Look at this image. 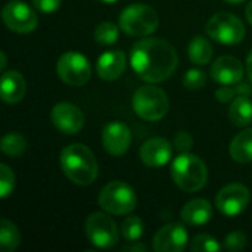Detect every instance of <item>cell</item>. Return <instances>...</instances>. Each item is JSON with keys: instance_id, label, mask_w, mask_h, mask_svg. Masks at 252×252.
<instances>
[{"instance_id": "1", "label": "cell", "mask_w": 252, "mask_h": 252, "mask_svg": "<svg viewBox=\"0 0 252 252\" xmlns=\"http://www.w3.org/2000/svg\"><path fill=\"white\" fill-rule=\"evenodd\" d=\"M130 65L142 80L155 84L168 80L174 74L179 56L167 40L148 37L133 44Z\"/></svg>"}, {"instance_id": "2", "label": "cell", "mask_w": 252, "mask_h": 252, "mask_svg": "<svg viewBox=\"0 0 252 252\" xmlns=\"http://www.w3.org/2000/svg\"><path fill=\"white\" fill-rule=\"evenodd\" d=\"M61 168L63 174L78 186L92 185L99 173L94 154L81 143H72L61 152Z\"/></svg>"}, {"instance_id": "3", "label": "cell", "mask_w": 252, "mask_h": 252, "mask_svg": "<svg viewBox=\"0 0 252 252\" xmlns=\"http://www.w3.org/2000/svg\"><path fill=\"white\" fill-rule=\"evenodd\" d=\"M171 177L182 190L193 193L207 185L208 170L199 157L186 152L174 158L171 164Z\"/></svg>"}, {"instance_id": "4", "label": "cell", "mask_w": 252, "mask_h": 252, "mask_svg": "<svg viewBox=\"0 0 252 252\" xmlns=\"http://www.w3.org/2000/svg\"><path fill=\"white\" fill-rule=\"evenodd\" d=\"M158 25L157 10L143 3H133L120 15V28L133 37H148L157 31Z\"/></svg>"}, {"instance_id": "5", "label": "cell", "mask_w": 252, "mask_h": 252, "mask_svg": "<svg viewBox=\"0 0 252 252\" xmlns=\"http://www.w3.org/2000/svg\"><path fill=\"white\" fill-rule=\"evenodd\" d=\"M133 111L145 121H159L168 112V96L165 92L155 86H143L133 94Z\"/></svg>"}, {"instance_id": "6", "label": "cell", "mask_w": 252, "mask_h": 252, "mask_svg": "<svg viewBox=\"0 0 252 252\" xmlns=\"http://www.w3.org/2000/svg\"><path fill=\"white\" fill-rule=\"evenodd\" d=\"M137 205L134 189L126 182H111L99 193V207L112 216H127Z\"/></svg>"}, {"instance_id": "7", "label": "cell", "mask_w": 252, "mask_h": 252, "mask_svg": "<svg viewBox=\"0 0 252 252\" xmlns=\"http://www.w3.org/2000/svg\"><path fill=\"white\" fill-rule=\"evenodd\" d=\"M205 32L220 44L233 46L244 40L245 25L230 12H217L208 19Z\"/></svg>"}, {"instance_id": "8", "label": "cell", "mask_w": 252, "mask_h": 252, "mask_svg": "<svg viewBox=\"0 0 252 252\" xmlns=\"http://www.w3.org/2000/svg\"><path fill=\"white\" fill-rule=\"evenodd\" d=\"M86 233L92 245L99 250H108L118 242V226L108 213H92L86 220Z\"/></svg>"}, {"instance_id": "9", "label": "cell", "mask_w": 252, "mask_h": 252, "mask_svg": "<svg viewBox=\"0 0 252 252\" xmlns=\"http://www.w3.org/2000/svg\"><path fill=\"white\" fill-rule=\"evenodd\" d=\"M58 77L69 86H83L92 77L89 59L78 52H65L56 62Z\"/></svg>"}, {"instance_id": "10", "label": "cell", "mask_w": 252, "mask_h": 252, "mask_svg": "<svg viewBox=\"0 0 252 252\" xmlns=\"http://www.w3.org/2000/svg\"><path fill=\"white\" fill-rule=\"evenodd\" d=\"M1 18L6 27L18 34H28L34 31L38 22L34 9L21 0L7 1L3 6Z\"/></svg>"}, {"instance_id": "11", "label": "cell", "mask_w": 252, "mask_h": 252, "mask_svg": "<svg viewBox=\"0 0 252 252\" xmlns=\"http://www.w3.org/2000/svg\"><path fill=\"white\" fill-rule=\"evenodd\" d=\"M250 199V189L245 185L230 183L220 189L216 196V205L223 216L236 217L247 210Z\"/></svg>"}, {"instance_id": "12", "label": "cell", "mask_w": 252, "mask_h": 252, "mask_svg": "<svg viewBox=\"0 0 252 252\" xmlns=\"http://www.w3.org/2000/svg\"><path fill=\"white\" fill-rule=\"evenodd\" d=\"M189 245V235L183 224L170 223L162 226L154 236L152 247L157 252H182Z\"/></svg>"}, {"instance_id": "13", "label": "cell", "mask_w": 252, "mask_h": 252, "mask_svg": "<svg viewBox=\"0 0 252 252\" xmlns=\"http://www.w3.org/2000/svg\"><path fill=\"white\" fill-rule=\"evenodd\" d=\"M53 126L63 134H77L84 127V115L81 109L69 102H59L50 112Z\"/></svg>"}, {"instance_id": "14", "label": "cell", "mask_w": 252, "mask_h": 252, "mask_svg": "<svg viewBox=\"0 0 252 252\" xmlns=\"http://www.w3.org/2000/svg\"><path fill=\"white\" fill-rule=\"evenodd\" d=\"M131 143V131L127 124L121 121H111L103 127L102 145L103 149L112 157L124 155Z\"/></svg>"}, {"instance_id": "15", "label": "cell", "mask_w": 252, "mask_h": 252, "mask_svg": "<svg viewBox=\"0 0 252 252\" xmlns=\"http://www.w3.org/2000/svg\"><path fill=\"white\" fill-rule=\"evenodd\" d=\"M139 155L145 165L161 168L173 158V145L164 137H152L142 145Z\"/></svg>"}, {"instance_id": "16", "label": "cell", "mask_w": 252, "mask_h": 252, "mask_svg": "<svg viewBox=\"0 0 252 252\" xmlns=\"http://www.w3.org/2000/svg\"><path fill=\"white\" fill-rule=\"evenodd\" d=\"M244 65L235 56H220L211 65L210 74L214 81L221 86H236L244 78Z\"/></svg>"}, {"instance_id": "17", "label": "cell", "mask_w": 252, "mask_h": 252, "mask_svg": "<svg viewBox=\"0 0 252 252\" xmlns=\"http://www.w3.org/2000/svg\"><path fill=\"white\" fill-rule=\"evenodd\" d=\"M127 66V56L123 50H109L99 56L96 63L97 75L105 81L118 80Z\"/></svg>"}, {"instance_id": "18", "label": "cell", "mask_w": 252, "mask_h": 252, "mask_svg": "<svg viewBox=\"0 0 252 252\" xmlns=\"http://www.w3.org/2000/svg\"><path fill=\"white\" fill-rule=\"evenodd\" d=\"M1 99L4 103H18L27 93V83L21 72L6 71L1 75Z\"/></svg>"}, {"instance_id": "19", "label": "cell", "mask_w": 252, "mask_h": 252, "mask_svg": "<svg viewBox=\"0 0 252 252\" xmlns=\"http://www.w3.org/2000/svg\"><path fill=\"white\" fill-rule=\"evenodd\" d=\"M180 217L189 226H204L213 219V205L204 198L192 199L182 208Z\"/></svg>"}, {"instance_id": "20", "label": "cell", "mask_w": 252, "mask_h": 252, "mask_svg": "<svg viewBox=\"0 0 252 252\" xmlns=\"http://www.w3.org/2000/svg\"><path fill=\"white\" fill-rule=\"evenodd\" d=\"M229 152L236 162H252V128H247L233 137L229 146Z\"/></svg>"}, {"instance_id": "21", "label": "cell", "mask_w": 252, "mask_h": 252, "mask_svg": "<svg viewBox=\"0 0 252 252\" xmlns=\"http://www.w3.org/2000/svg\"><path fill=\"white\" fill-rule=\"evenodd\" d=\"M230 121L238 127H247L252 123V102L248 96L238 94L229 108Z\"/></svg>"}, {"instance_id": "22", "label": "cell", "mask_w": 252, "mask_h": 252, "mask_svg": "<svg viewBox=\"0 0 252 252\" xmlns=\"http://www.w3.org/2000/svg\"><path fill=\"white\" fill-rule=\"evenodd\" d=\"M213 44L202 35H196L188 44V56L195 65H207L213 59Z\"/></svg>"}, {"instance_id": "23", "label": "cell", "mask_w": 252, "mask_h": 252, "mask_svg": "<svg viewBox=\"0 0 252 252\" xmlns=\"http://www.w3.org/2000/svg\"><path fill=\"white\" fill-rule=\"evenodd\" d=\"M21 244V233L18 227L7 219L0 220V250L13 252Z\"/></svg>"}, {"instance_id": "24", "label": "cell", "mask_w": 252, "mask_h": 252, "mask_svg": "<svg viewBox=\"0 0 252 252\" xmlns=\"http://www.w3.org/2000/svg\"><path fill=\"white\" fill-rule=\"evenodd\" d=\"M1 152L10 158H18L21 157L25 149H27V140L22 134L19 133H7L1 139Z\"/></svg>"}, {"instance_id": "25", "label": "cell", "mask_w": 252, "mask_h": 252, "mask_svg": "<svg viewBox=\"0 0 252 252\" xmlns=\"http://www.w3.org/2000/svg\"><path fill=\"white\" fill-rule=\"evenodd\" d=\"M143 232H145V224H143L142 219L137 216L127 217L121 224V233L127 242L139 241L143 236Z\"/></svg>"}, {"instance_id": "26", "label": "cell", "mask_w": 252, "mask_h": 252, "mask_svg": "<svg viewBox=\"0 0 252 252\" xmlns=\"http://www.w3.org/2000/svg\"><path fill=\"white\" fill-rule=\"evenodd\" d=\"M118 35H120V30L118 25H115L114 22H100L93 34L94 40L102 46L114 44L118 40Z\"/></svg>"}, {"instance_id": "27", "label": "cell", "mask_w": 252, "mask_h": 252, "mask_svg": "<svg viewBox=\"0 0 252 252\" xmlns=\"http://www.w3.org/2000/svg\"><path fill=\"white\" fill-rule=\"evenodd\" d=\"M221 250L220 242L207 233L196 235L190 242V251L193 252H219Z\"/></svg>"}, {"instance_id": "28", "label": "cell", "mask_w": 252, "mask_h": 252, "mask_svg": "<svg viewBox=\"0 0 252 252\" xmlns=\"http://www.w3.org/2000/svg\"><path fill=\"white\" fill-rule=\"evenodd\" d=\"M15 189V174L6 164H0V198L6 199Z\"/></svg>"}, {"instance_id": "29", "label": "cell", "mask_w": 252, "mask_h": 252, "mask_svg": "<svg viewBox=\"0 0 252 252\" xmlns=\"http://www.w3.org/2000/svg\"><path fill=\"white\" fill-rule=\"evenodd\" d=\"M207 83V74L202 69L192 68L183 77V86L189 90H201Z\"/></svg>"}, {"instance_id": "30", "label": "cell", "mask_w": 252, "mask_h": 252, "mask_svg": "<svg viewBox=\"0 0 252 252\" xmlns=\"http://www.w3.org/2000/svg\"><path fill=\"white\" fill-rule=\"evenodd\" d=\"M247 241L248 239H247L245 233L235 230V232H232V233H229L226 236V239H224V248L227 251H242L247 247Z\"/></svg>"}, {"instance_id": "31", "label": "cell", "mask_w": 252, "mask_h": 252, "mask_svg": "<svg viewBox=\"0 0 252 252\" xmlns=\"http://www.w3.org/2000/svg\"><path fill=\"white\" fill-rule=\"evenodd\" d=\"M193 146V139L188 131H179L174 137V148L180 154H186Z\"/></svg>"}, {"instance_id": "32", "label": "cell", "mask_w": 252, "mask_h": 252, "mask_svg": "<svg viewBox=\"0 0 252 252\" xmlns=\"http://www.w3.org/2000/svg\"><path fill=\"white\" fill-rule=\"evenodd\" d=\"M31 3L37 10L43 13H52L61 7V0H31Z\"/></svg>"}, {"instance_id": "33", "label": "cell", "mask_w": 252, "mask_h": 252, "mask_svg": "<svg viewBox=\"0 0 252 252\" xmlns=\"http://www.w3.org/2000/svg\"><path fill=\"white\" fill-rule=\"evenodd\" d=\"M235 96H238V92H236V87H232V86H223L216 92V99L221 103L232 102Z\"/></svg>"}, {"instance_id": "34", "label": "cell", "mask_w": 252, "mask_h": 252, "mask_svg": "<svg viewBox=\"0 0 252 252\" xmlns=\"http://www.w3.org/2000/svg\"><path fill=\"white\" fill-rule=\"evenodd\" d=\"M123 251L145 252V251H148V247H146V245H143V244H137V241H134V242H130L128 245H126V247L123 248Z\"/></svg>"}, {"instance_id": "35", "label": "cell", "mask_w": 252, "mask_h": 252, "mask_svg": "<svg viewBox=\"0 0 252 252\" xmlns=\"http://www.w3.org/2000/svg\"><path fill=\"white\" fill-rule=\"evenodd\" d=\"M236 92L238 94H242V96H252V90L250 89V86L242 81L236 84Z\"/></svg>"}, {"instance_id": "36", "label": "cell", "mask_w": 252, "mask_h": 252, "mask_svg": "<svg viewBox=\"0 0 252 252\" xmlns=\"http://www.w3.org/2000/svg\"><path fill=\"white\" fill-rule=\"evenodd\" d=\"M247 74H248L250 81L252 83V50L251 53L248 55V58H247Z\"/></svg>"}, {"instance_id": "37", "label": "cell", "mask_w": 252, "mask_h": 252, "mask_svg": "<svg viewBox=\"0 0 252 252\" xmlns=\"http://www.w3.org/2000/svg\"><path fill=\"white\" fill-rule=\"evenodd\" d=\"M245 15H247V19H248V22H250V24L252 25V1H250V3L247 4Z\"/></svg>"}, {"instance_id": "38", "label": "cell", "mask_w": 252, "mask_h": 252, "mask_svg": "<svg viewBox=\"0 0 252 252\" xmlns=\"http://www.w3.org/2000/svg\"><path fill=\"white\" fill-rule=\"evenodd\" d=\"M0 58H1V63H0V69L4 71L6 65H7V61H6V53L4 52H0Z\"/></svg>"}, {"instance_id": "39", "label": "cell", "mask_w": 252, "mask_h": 252, "mask_svg": "<svg viewBox=\"0 0 252 252\" xmlns=\"http://www.w3.org/2000/svg\"><path fill=\"white\" fill-rule=\"evenodd\" d=\"M224 1L232 3V4H238V3H242V1H245V0H224Z\"/></svg>"}, {"instance_id": "40", "label": "cell", "mask_w": 252, "mask_h": 252, "mask_svg": "<svg viewBox=\"0 0 252 252\" xmlns=\"http://www.w3.org/2000/svg\"><path fill=\"white\" fill-rule=\"evenodd\" d=\"M99 1H102V3H115L118 0H99Z\"/></svg>"}]
</instances>
